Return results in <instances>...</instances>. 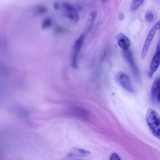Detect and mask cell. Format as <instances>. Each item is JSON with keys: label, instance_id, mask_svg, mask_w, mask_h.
Listing matches in <instances>:
<instances>
[{"label": "cell", "instance_id": "1", "mask_svg": "<svg viewBox=\"0 0 160 160\" xmlns=\"http://www.w3.org/2000/svg\"><path fill=\"white\" fill-rule=\"evenodd\" d=\"M146 120L152 134L160 139V117L158 114L153 108H149L147 113Z\"/></svg>", "mask_w": 160, "mask_h": 160}, {"label": "cell", "instance_id": "2", "mask_svg": "<svg viewBox=\"0 0 160 160\" xmlns=\"http://www.w3.org/2000/svg\"><path fill=\"white\" fill-rule=\"evenodd\" d=\"M116 79L124 89L129 92H134V89L130 79L125 74L122 72H119L117 75Z\"/></svg>", "mask_w": 160, "mask_h": 160}, {"label": "cell", "instance_id": "3", "mask_svg": "<svg viewBox=\"0 0 160 160\" xmlns=\"http://www.w3.org/2000/svg\"><path fill=\"white\" fill-rule=\"evenodd\" d=\"M69 112L74 117L84 120L88 119L90 114L88 110L79 106L72 107L70 109Z\"/></svg>", "mask_w": 160, "mask_h": 160}, {"label": "cell", "instance_id": "4", "mask_svg": "<svg viewBox=\"0 0 160 160\" xmlns=\"http://www.w3.org/2000/svg\"><path fill=\"white\" fill-rule=\"evenodd\" d=\"M84 35H81L75 42L73 48V53L71 60V66L75 68L77 67V57L80 51L84 40Z\"/></svg>", "mask_w": 160, "mask_h": 160}, {"label": "cell", "instance_id": "5", "mask_svg": "<svg viewBox=\"0 0 160 160\" xmlns=\"http://www.w3.org/2000/svg\"><path fill=\"white\" fill-rule=\"evenodd\" d=\"M156 30L154 25L149 30L144 42L141 53V58L142 59L145 58L147 52L155 35Z\"/></svg>", "mask_w": 160, "mask_h": 160}, {"label": "cell", "instance_id": "6", "mask_svg": "<svg viewBox=\"0 0 160 160\" xmlns=\"http://www.w3.org/2000/svg\"><path fill=\"white\" fill-rule=\"evenodd\" d=\"M62 6L66 17L76 22L79 21V18L78 13L71 5L65 2L63 3Z\"/></svg>", "mask_w": 160, "mask_h": 160}, {"label": "cell", "instance_id": "7", "mask_svg": "<svg viewBox=\"0 0 160 160\" xmlns=\"http://www.w3.org/2000/svg\"><path fill=\"white\" fill-rule=\"evenodd\" d=\"M123 55L129 64L131 68L135 75L137 76L139 75L138 69L134 61L132 53L130 49L123 50Z\"/></svg>", "mask_w": 160, "mask_h": 160}, {"label": "cell", "instance_id": "8", "mask_svg": "<svg viewBox=\"0 0 160 160\" xmlns=\"http://www.w3.org/2000/svg\"><path fill=\"white\" fill-rule=\"evenodd\" d=\"M151 94L154 100L160 103V78L153 82L151 89Z\"/></svg>", "mask_w": 160, "mask_h": 160}, {"label": "cell", "instance_id": "9", "mask_svg": "<svg viewBox=\"0 0 160 160\" xmlns=\"http://www.w3.org/2000/svg\"><path fill=\"white\" fill-rule=\"evenodd\" d=\"M160 65V53L156 52L152 61L150 67L149 76L151 78Z\"/></svg>", "mask_w": 160, "mask_h": 160}, {"label": "cell", "instance_id": "10", "mask_svg": "<svg viewBox=\"0 0 160 160\" xmlns=\"http://www.w3.org/2000/svg\"><path fill=\"white\" fill-rule=\"evenodd\" d=\"M117 39L119 46L123 50L129 49L131 42L129 38L122 33L119 34L117 36Z\"/></svg>", "mask_w": 160, "mask_h": 160}, {"label": "cell", "instance_id": "11", "mask_svg": "<svg viewBox=\"0 0 160 160\" xmlns=\"http://www.w3.org/2000/svg\"><path fill=\"white\" fill-rule=\"evenodd\" d=\"M91 154L89 151L79 148H75L70 152L67 156V158H72L77 157H85Z\"/></svg>", "mask_w": 160, "mask_h": 160}, {"label": "cell", "instance_id": "12", "mask_svg": "<svg viewBox=\"0 0 160 160\" xmlns=\"http://www.w3.org/2000/svg\"><path fill=\"white\" fill-rule=\"evenodd\" d=\"M144 1H134L131 6V9L133 11L137 10L143 3Z\"/></svg>", "mask_w": 160, "mask_h": 160}, {"label": "cell", "instance_id": "13", "mask_svg": "<svg viewBox=\"0 0 160 160\" xmlns=\"http://www.w3.org/2000/svg\"><path fill=\"white\" fill-rule=\"evenodd\" d=\"M52 23L51 20L49 18L45 19L42 22L41 28L43 29H45L50 27Z\"/></svg>", "mask_w": 160, "mask_h": 160}, {"label": "cell", "instance_id": "14", "mask_svg": "<svg viewBox=\"0 0 160 160\" xmlns=\"http://www.w3.org/2000/svg\"><path fill=\"white\" fill-rule=\"evenodd\" d=\"M154 18V15L152 12L150 11H147L145 15V19L146 21L148 23L151 22Z\"/></svg>", "mask_w": 160, "mask_h": 160}, {"label": "cell", "instance_id": "15", "mask_svg": "<svg viewBox=\"0 0 160 160\" xmlns=\"http://www.w3.org/2000/svg\"><path fill=\"white\" fill-rule=\"evenodd\" d=\"M37 11L39 14H42L47 12V9L44 7L40 6L38 7Z\"/></svg>", "mask_w": 160, "mask_h": 160}, {"label": "cell", "instance_id": "16", "mask_svg": "<svg viewBox=\"0 0 160 160\" xmlns=\"http://www.w3.org/2000/svg\"><path fill=\"white\" fill-rule=\"evenodd\" d=\"M110 160H121V159L117 154L114 153L111 155Z\"/></svg>", "mask_w": 160, "mask_h": 160}, {"label": "cell", "instance_id": "17", "mask_svg": "<svg viewBox=\"0 0 160 160\" xmlns=\"http://www.w3.org/2000/svg\"><path fill=\"white\" fill-rule=\"evenodd\" d=\"M156 30H158L160 29V20L158 21L154 25Z\"/></svg>", "mask_w": 160, "mask_h": 160}, {"label": "cell", "instance_id": "18", "mask_svg": "<svg viewBox=\"0 0 160 160\" xmlns=\"http://www.w3.org/2000/svg\"><path fill=\"white\" fill-rule=\"evenodd\" d=\"M90 15L92 20H94L95 19L96 15V12L94 11L92 12L91 13Z\"/></svg>", "mask_w": 160, "mask_h": 160}, {"label": "cell", "instance_id": "19", "mask_svg": "<svg viewBox=\"0 0 160 160\" xmlns=\"http://www.w3.org/2000/svg\"><path fill=\"white\" fill-rule=\"evenodd\" d=\"M54 7L56 10H58L60 9V5L58 3L55 2L54 4Z\"/></svg>", "mask_w": 160, "mask_h": 160}, {"label": "cell", "instance_id": "20", "mask_svg": "<svg viewBox=\"0 0 160 160\" xmlns=\"http://www.w3.org/2000/svg\"><path fill=\"white\" fill-rule=\"evenodd\" d=\"M156 52L160 53V39L159 40L156 47Z\"/></svg>", "mask_w": 160, "mask_h": 160}, {"label": "cell", "instance_id": "21", "mask_svg": "<svg viewBox=\"0 0 160 160\" xmlns=\"http://www.w3.org/2000/svg\"><path fill=\"white\" fill-rule=\"evenodd\" d=\"M124 15L122 13H121L120 14L119 16V19L120 20H122L124 18Z\"/></svg>", "mask_w": 160, "mask_h": 160}]
</instances>
